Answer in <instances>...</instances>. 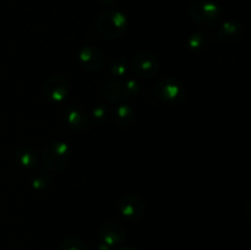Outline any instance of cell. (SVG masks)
<instances>
[{
	"label": "cell",
	"mask_w": 251,
	"mask_h": 250,
	"mask_svg": "<svg viewBox=\"0 0 251 250\" xmlns=\"http://www.w3.org/2000/svg\"><path fill=\"white\" fill-rule=\"evenodd\" d=\"M74 158V152L66 142L53 140L47 142L41 152L42 163L47 171L60 172L64 171Z\"/></svg>",
	"instance_id": "cell-1"
},
{
	"label": "cell",
	"mask_w": 251,
	"mask_h": 250,
	"mask_svg": "<svg viewBox=\"0 0 251 250\" xmlns=\"http://www.w3.org/2000/svg\"><path fill=\"white\" fill-rule=\"evenodd\" d=\"M127 17L119 10H105L96 20V29L107 41L119 39L126 33Z\"/></svg>",
	"instance_id": "cell-2"
},
{
	"label": "cell",
	"mask_w": 251,
	"mask_h": 250,
	"mask_svg": "<svg viewBox=\"0 0 251 250\" xmlns=\"http://www.w3.org/2000/svg\"><path fill=\"white\" fill-rule=\"evenodd\" d=\"M189 17L198 26L203 28H213L221 24L222 10L216 2L208 0H195L188 9Z\"/></svg>",
	"instance_id": "cell-3"
},
{
	"label": "cell",
	"mask_w": 251,
	"mask_h": 250,
	"mask_svg": "<svg viewBox=\"0 0 251 250\" xmlns=\"http://www.w3.org/2000/svg\"><path fill=\"white\" fill-rule=\"evenodd\" d=\"M154 95L166 104L176 105L183 102L186 96V90L184 83L179 78L173 77V76H167L156 85Z\"/></svg>",
	"instance_id": "cell-4"
},
{
	"label": "cell",
	"mask_w": 251,
	"mask_h": 250,
	"mask_svg": "<svg viewBox=\"0 0 251 250\" xmlns=\"http://www.w3.org/2000/svg\"><path fill=\"white\" fill-rule=\"evenodd\" d=\"M130 66L139 77L145 78V80H151L154 76H157L161 68L156 56L149 51H139L132 55Z\"/></svg>",
	"instance_id": "cell-5"
},
{
	"label": "cell",
	"mask_w": 251,
	"mask_h": 250,
	"mask_svg": "<svg viewBox=\"0 0 251 250\" xmlns=\"http://www.w3.org/2000/svg\"><path fill=\"white\" fill-rule=\"evenodd\" d=\"M70 92V82L63 75H53L47 78L43 86V93L47 100L51 103L64 102Z\"/></svg>",
	"instance_id": "cell-6"
},
{
	"label": "cell",
	"mask_w": 251,
	"mask_h": 250,
	"mask_svg": "<svg viewBox=\"0 0 251 250\" xmlns=\"http://www.w3.org/2000/svg\"><path fill=\"white\" fill-rule=\"evenodd\" d=\"M120 213L127 220L139 221L145 215V202L135 194H124L118 200Z\"/></svg>",
	"instance_id": "cell-7"
},
{
	"label": "cell",
	"mask_w": 251,
	"mask_h": 250,
	"mask_svg": "<svg viewBox=\"0 0 251 250\" xmlns=\"http://www.w3.org/2000/svg\"><path fill=\"white\" fill-rule=\"evenodd\" d=\"M78 59L82 68L90 73H96L104 65V54L98 47L91 44H86L81 48Z\"/></svg>",
	"instance_id": "cell-8"
},
{
	"label": "cell",
	"mask_w": 251,
	"mask_h": 250,
	"mask_svg": "<svg viewBox=\"0 0 251 250\" xmlns=\"http://www.w3.org/2000/svg\"><path fill=\"white\" fill-rule=\"evenodd\" d=\"M100 237L108 247L122 244L126 238V229L120 223L105 222L100 225Z\"/></svg>",
	"instance_id": "cell-9"
},
{
	"label": "cell",
	"mask_w": 251,
	"mask_h": 250,
	"mask_svg": "<svg viewBox=\"0 0 251 250\" xmlns=\"http://www.w3.org/2000/svg\"><path fill=\"white\" fill-rule=\"evenodd\" d=\"M103 95L108 102L113 104H119L124 103L127 98H130L129 92L126 90L124 81L117 80V78H110L103 86Z\"/></svg>",
	"instance_id": "cell-10"
},
{
	"label": "cell",
	"mask_w": 251,
	"mask_h": 250,
	"mask_svg": "<svg viewBox=\"0 0 251 250\" xmlns=\"http://www.w3.org/2000/svg\"><path fill=\"white\" fill-rule=\"evenodd\" d=\"M244 26L238 21H226L218 28L216 37L226 43H235L239 42L244 36Z\"/></svg>",
	"instance_id": "cell-11"
},
{
	"label": "cell",
	"mask_w": 251,
	"mask_h": 250,
	"mask_svg": "<svg viewBox=\"0 0 251 250\" xmlns=\"http://www.w3.org/2000/svg\"><path fill=\"white\" fill-rule=\"evenodd\" d=\"M65 122L68 126L75 130V131H82L90 124L87 113L80 107L69 108L65 112Z\"/></svg>",
	"instance_id": "cell-12"
},
{
	"label": "cell",
	"mask_w": 251,
	"mask_h": 250,
	"mask_svg": "<svg viewBox=\"0 0 251 250\" xmlns=\"http://www.w3.org/2000/svg\"><path fill=\"white\" fill-rule=\"evenodd\" d=\"M114 122L120 126H129L135 119L134 108L127 103H119L113 112Z\"/></svg>",
	"instance_id": "cell-13"
},
{
	"label": "cell",
	"mask_w": 251,
	"mask_h": 250,
	"mask_svg": "<svg viewBox=\"0 0 251 250\" xmlns=\"http://www.w3.org/2000/svg\"><path fill=\"white\" fill-rule=\"evenodd\" d=\"M15 159L24 168H34L37 164V154L31 147L21 146L15 152Z\"/></svg>",
	"instance_id": "cell-14"
},
{
	"label": "cell",
	"mask_w": 251,
	"mask_h": 250,
	"mask_svg": "<svg viewBox=\"0 0 251 250\" xmlns=\"http://www.w3.org/2000/svg\"><path fill=\"white\" fill-rule=\"evenodd\" d=\"M210 34L205 31H196L191 33L188 38V48L193 51L203 50L210 44Z\"/></svg>",
	"instance_id": "cell-15"
},
{
	"label": "cell",
	"mask_w": 251,
	"mask_h": 250,
	"mask_svg": "<svg viewBox=\"0 0 251 250\" xmlns=\"http://www.w3.org/2000/svg\"><path fill=\"white\" fill-rule=\"evenodd\" d=\"M51 180H53V176H51L50 172L47 169H42L32 179V188L36 190H43L50 185Z\"/></svg>",
	"instance_id": "cell-16"
},
{
	"label": "cell",
	"mask_w": 251,
	"mask_h": 250,
	"mask_svg": "<svg viewBox=\"0 0 251 250\" xmlns=\"http://www.w3.org/2000/svg\"><path fill=\"white\" fill-rule=\"evenodd\" d=\"M127 68H129V65H127L126 59L123 58V56H118L110 63L109 73L114 77H123V76L126 75Z\"/></svg>",
	"instance_id": "cell-17"
},
{
	"label": "cell",
	"mask_w": 251,
	"mask_h": 250,
	"mask_svg": "<svg viewBox=\"0 0 251 250\" xmlns=\"http://www.w3.org/2000/svg\"><path fill=\"white\" fill-rule=\"evenodd\" d=\"M61 250H87L86 245L77 238H68L61 244Z\"/></svg>",
	"instance_id": "cell-18"
},
{
	"label": "cell",
	"mask_w": 251,
	"mask_h": 250,
	"mask_svg": "<svg viewBox=\"0 0 251 250\" xmlns=\"http://www.w3.org/2000/svg\"><path fill=\"white\" fill-rule=\"evenodd\" d=\"M92 115L98 123H103V122H105V120H107L108 115H109V114H108V109L104 107V105L98 104V105H96L95 108H93Z\"/></svg>",
	"instance_id": "cell-19"
},
{
	"label": "cell",
	"mask_w": 251,
	"mask_h": 250,
	"mask_svg": "<svg viewBox=\"0 0 251 250\" xmlns=\"http://www.w3.org/2000/svg\"><path fill=\"white\" fill-rule=\"evenodd\" d=\"M124 82H125V86H126V90H127V92H129L130 97H131V96H135L137 92H139L140 86H139V83L136 82V81H135V80H126V81H124Z\"/></svg>",
	"instance_id": "cell-20"
},
{
	"label": "cell",
	"mask_w": 251,
	"mask_h": 250,
	"mask_svg": "<svg viewBox=\"0 0 251 250\" xmlns=\"http://www.w3.org/2000/svg\"><path fill=\"white\" fill-rule=\"evenodd\" d=\"M100 1L105 5H114V4H117L118 0H100Z\"/></svg>",
	"instance_id": "cell-21"
},
{
	"label": "cell",
	"mask_w": 251,
	"mask_h": 250,
	"mask_svg": "<svg viewBox=\"0 0 251 250\" xmlns=\"http://www.w3.org/2000/svg\"><path fill=\"white\" fill-rule=\"evenodd\" d=\"M119 250H137V249H134V248H122V249Z\"/></svg>",
	"instance_id": "cell-22"
},
{
	"label": "cell",
	"mask_w": 251,
	"mask_h": 250,
	"mask_svg": "<svg viewBox=\"0 0 251 250\" xmlns=\"http://www.w3.org/2000/svg\"><path fill=\"white\" fill-rule=\"evenodd\" d=\"M217 1H221V0H217Z\"/></svg>",
	"instance_id": "cell-23"
}]
</instances>
